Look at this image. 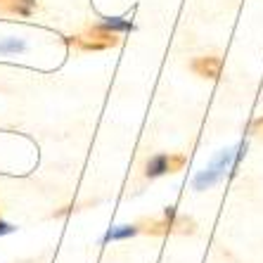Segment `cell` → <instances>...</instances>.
Listing matches in <instances>:
<instances>
[{"instance_id":"obj_6","label":"cell","mask_w":263,"mask_h":263,"mask_svg":"<svg viewBox=\"0 0 263 263\" xmlns=\"http://www.w3.org/2000/svg\"><path fill=\"white\" fill-rule=\"evenodd\" d=\"M135 233H140L138 226H121V228H117V230H111V233L107 235V239H121V237H128V235H135Z\"/></svg>"},{"instance_id":"obj_1","label":"cell","mask_w":263,"mask_h":263,"mask_svg":"<svg viewBox=\"0 0 263 263\" xmlns=\"http://www.w3.org/2000/svg\"><path fill=\"white\" fill-rule=\"evenodd\" d=\"M138 230L145 235H192L195 233V220L185 218V216H176L173 209H166V216L161 220H147V223H140Z\"/></svg>"},{"instance_id":"obj_9","label":"cell","mask_w":263,"mask_h":263,"mask_svg":"<svg viewBox=\"0 0 263 263\" xmlns=\"http://www.w3.org/2000/svg\"><path fill=\"white\" fill-rule=\"evenodd\" d=\"M7 233H12V226L5 223V220H0V235H7Z\"/></svg>"},{"instance_id":"obj_4","label":"cell","mask_w":263,"mask_h":263,"mask_svg":"<svg viewBox=\"0 0 263 263\" xmlns=\"http://www.w3.org/2000/svg\"><path fill=\"white\" fill-rule=\"evenodd\" d=\"M220 69H223V62H220V57H216V55H206V57L192 60V71H195L197 76H202V79L216 81L220 76Z\"/></svg>"},{"instance_id":"obj_3","label":"cell","mask_w":263,"mask_h":263,"mask_svg":"<svg viewBox=\"0 0 263 263\" xmlns=\"http://www.w3.org/2000/svg\"><path fill=\"white\" fill-rule=\"evenodd\" d=\"M185 164H187V157H185V154H166V152L154 154L145 166V176L159 178V176H164V173H178V171H183Z\"/></svg>"},{"instance_id":"obj_5","label":"cell","mask_w":263,"mask_h":263,"mask_svg":"<svg viewBox=\"0 0 263 263\" xmlns=\"http://www.w3.org/2000/svg\"><path fill=\"white\" fill-rule=\"evenodd\" d=\"M0 10H5L10 14H22L29 17L36 10V0H0Z\"/></svg>"},{"instance_id":"obj_8","label":"cell","mask_w":263,"mask_h":263,"mask_svg":"<svg viewBox=\"0 0 263 263\" xmlns=\"http://www.w3.org/2000/svg\"><path fill=\"white\" fill-rule=\"evenodd\" d=\"M251 133L263 135V117H261V119H256V121L251 123Z\"/></svg>"},{"instance_id":"obj_2","label":"cell","mask_w":263,"mask_h":263,"mask_svg":"<svg viewBox=\"0 0 263 263\" xmlns=\"http://www.w3.org/2000/svg\"><path fill=\"white\" fill-rule=\"evenodd\" d=\"M71 43L79 45L81 50H107L119 45V33L107 24H98L88 29L86 33H81V36H73Z\"/></svg>"},{"instance_id":"obj_7","label":"cell","mask_w":263,"mask_h":263,"mask_svg":"<svg viewBox=\"0 0 263 263\" xmlns=\"http://www.w3.org/2000/svg\"><path fill=\"white\" fill-rule=\"evenodd\" d=\"M19 50H24V43H17V41L0 43V55H3V52H19Z\"/></svg>"}]
</instances>
